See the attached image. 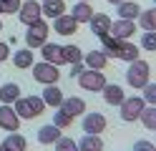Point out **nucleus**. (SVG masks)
I'll return each instance as SVG.
<instances>
[{
    "mask_svg": "<svg viewBox=\"0 0 156 151\" xmlns=\"http://www.w3.org/2000/svg\"><path fill=\"white\" fill-rule=\"evenodd\" d=\"M133 151H156V146L151 144L149 138H139V141L133 144Z\"/></svg>",
    "mask_w": 156,
    "mask_h": 151,
    "instance_id": "f704fd0d",
    "label": "nucleus"
},
{
    "mask_svg": "<svg viewBox=\"0 0 156 151\" xmlns=\"http://www.w3.org/2000/svg\"><path fill=\"white\" fill-rule=\"evenodd\" d=\"M0 30H3V23H0Z\"/></svg>",
    "mask_w": 156,
    "mask_h": 151,
    "instance_id": "a19ab883",
    "label": "nucleus"
},
{
    "mask_svg": "<svg viewBox=\"0 0 156 151\" xmlns=\"http://www.w3.org/2000/svg\"><path fill=\"white\" fill-rule=\"evenodd\" d=\"M139 121L144 124V128L154 131V128H156V106H149V103H146L144 111L139 113Z\"/></svg>",
    "mask_w": 156,
    "mask_h": 151,
    "instance_id": "cd10ccee",
    "label": "nucleus"
},
{
    "mask_svg": "<svg viewBox=\"0 0 156 151\" xmlns=\"http://www.w3.org/2000/svg\"><path fill=\"white\" fill-rule=\"evenodd\" d=\"M10 58V48H8V43H3V40H0V63H3V60H8Z\"/></svg>",
    "mask_w": 156,
    "mask_h": 151,
    "instance_id": "e433bc0d",
    "label": "nucleus"
},
{
    "mask_svg": "<svg viewBox=\"0 0 156 151\" xmlns=\"http://www.w3.org/2000/svg\"><path fill=\"white\" fill-rule=\"evenodd\" d=\"M136 20H139V28H144V30H154V28H156V8L141 10Z\"/></svg>",
    "mask_w": 156,
    "mask_h": 151,
    "instance_id": "bb28decb",
    "label": "nucleus"
},
{
    "mask_svg": "<svg viewBox=\"0 0 156 151\" xmlns=\"http://www.w3.org/2000/svg\"><path fill=\"white\" fill-rule=\"evenodd\" d=\"M106 3H111V5H119V3H121V0H106Z\"/></svg>",
    "mask_w": 156,
    "mask_h": 151,
    "instance_id": "4c0bfd02",
    "label": "nucleus"
},
{
    "mask_svg": "<svg viewBox=\"0 0 156 151\" xmlns=\"http://www.w3.org/2000/svg\"><path fill=\"white\" fill-rule=\"evenodd\" d=\"M139 13H141V8H139V3H133V0H121V3L116 5V15L123 18V20H136Z\"/></svg>",
    "mask_w": 156,
    "mask_h": 151,
    "instance_id": "6ab92c4d",
    "label": "nucleus"
},
{
    "mask_svg": "<svg viewBox=\"0 0 156 151\" xmlns=\"http://www.w3.org/2000/svg\"><path fill=\"white\" fill-rule=\"evenodd\" d=\"M101 93H103V101H106L108 106H121V101L126 98L123 86H119V83H106V86L101 88Z\"/></svg>",
    "mask_w": 156,
    "mask_h": 151,
    "instance_id": "ddd939ff",
    "label": "nucleus"
},
{
    "mask_svg": "<svg viewBox=\"0 0 156 151\" xmlns=\"http://www.w3.org/2000/svg\"><path fill=\"white\" fill-rule=\"evenodd\" d=\"M78 60H83V50L78 45H63V63H78Z\"/></svg>",
    "mask_w": 156,
    "mask_h": 151,
    "instance_id": "c85d7f7f",
    "label": "nucleus"
},
{
    "mask_svg": "<svg viewBox=\"0 0 156 151\" xmlns=\"http://www.w3.org/2000/svg\"><path fill=\"white\" fill-rule=\"evenodd\" d=\"M81 3H88V0H81Z\"/></svg>",
    "mask_w": 156,
    "mask_h": 151,
    "instance_id": "ea45409f",
    "label": "nucleus"
},
{
    "mask_svg": "<svg viewBox=\"0 0 156 151\" xmlns=\"http://www.w3.org/2000/svg\"><path fill=\"white\" fill-rule=\"evenodd\" d=\"M83 68H86V66H83V60H78V63H71V78H76L78 73H83Z\"/></svg>",
    "mask_w": 156,
    "mask_h": 151,
    "instance_id": "c9c22d12",
    "label": "nucleus"
},
{
    "mask_svg": "<svg viewBox=\"0 0 156 151\" xmlns=\"http://www.w3.org/2000/svg\"><path fill=\"white\" fill-rule=\"evenodd\" d=\"M18 18H20L23 25L35 23L38 18H43V13H41V3H38V0H25V3H20V8H18Z\"/></svg>",
    "mask_w": 156,
    "mask_h": 151,
    "instance_id": "0eeeda50",
    "label": "nucleus"
},
{
    "mask_svg": "<svg viewBox=\"0 0 156 151\" xmlns=\"http://www.w3.org/2000/svg\"><path fill=\"white\" fill-rule=\"evenodd\" d=\"M48 33H51V25H48L43 18H38L35 23H30L28 30H25V43L30 45V48H41L45 40H48Z\"/></svg>",
    "mask_w": 156,
    "mask_h": 151,
    "instance_id": "20e7f679",
    "label": "nucleus"
},
{
    "mask_svg": "<svg viewBox=\"0 0 156 151\" xmlns=\"http://www.w3.org/2000/svg\"><path fill=\"white\" fill-rule=\"evenodd\" d=\"M133 33H136V20H123V18H119V20L111 23V28H108V35L119 38V40H129Z\"/></svg>",
    "mask_w": 156,
    "mask_h": 151,
    "instance_id": "1a4fd4ad",
    "label": "nucleus"
},
{
    "mask_svg": "<svg viewBox=\"0 0 156 151\" xmlns=\"http://www.w3.org/2000/svg\"><path fill=\"white\" fill-rule=\"evenodd\" d=\"M0 13H3V5H0Z\"/></svg>",
    "mask_w": 156,
    "mask_h": 151,
    "instance_id": "58836bf2",
    "label": "nucleus"
},
{
    "mask_svg": "<svg viewBox=\"0 0 156 151\" xmlns=\"http://www.w3.org/2000/svg\"><path fill=\"white\" fill-rule=\"evenodd\" d=\"M53 28H55V33H58V35H73L76 30H78V23L73 20V15L63 13V15L53 18Z\"/></svg>",
    "mask_w": 156,
    "mask_h": 151,
    "instance_id": "f8f14e48",
    "label": "nucleus"
},
{
    "mask_svg": "<svg viewBox=\"0 0 156 151\" xmlns=\"http://www.w3.org/2000/svg\"><path fill=\"white\" fill-rule=\"evenodd\" d=\"M149 76H151V63L136 58V60H131L129 70H126V83L133 86V88H144L149 83Z\"/></svg>",
    "mask_w": 156,
    "mask_h": 151,
    "instance_id": "f257e3e1",
    "label": "nucleus"
},
{
    "mask_svg": "<svg viewBox=\"0 0 156 151\" xmlns=\"http://www.w3.org/2000/svg\"><path fill=\"white\" fill-rule=\"evenodd\" d=\"M78 86L83 91H91V93H98V91L108 83L103 76V70H93V68H83V73H78Z\"/></svg>",
    "mask_w": 156,
    "mask_h": 151,
    "instance_id": "7ed1b4c3",
    "label": "nucleus"
},
{
    "mask_svg": "<svg viewBox=\"0 0 156 151\" xmlns=\"http://www.w3.org/2000/svg\"><path fill=\"white\" fill-rule=\"evenodd\" d=\"M58 108H63L71 118H76V116H83L86 113V101L78 98V96H71V98H63V103Z\"/></svg>",
    "mask_w": 156,
    "mask_h": 151,
    "instance_id": "f3484780",
    "label": "nucleus"
},
{
    "mask_svg": "<svg viewBox=\"0 0 156 151\" xmlns=\"http://www.w3.org/2000/svg\"><path fill=\"white\" fill-rule=\"evenodd\" d=\"M139 48H144V50H156V33H154V30H144Z\"/></svg>",
    "mask_w": 156,
    "mask_h": 151,
    "instance_id": "7c9ffc66",
    "label": "nucleus"
},
{
    "mask_svg": "<svg viewBox=\"0 0 156 151\" xmlns=\"http://www.w3.org/2000/svg\"><path fill=\"white\" fill-rule=\"evenodd\" d=\"M71 15H73L76 23H88L91 15H93V5H91V3H81V0H76Z\"/></svg>",
    "mask_w": 156,
    "mask_h": 151,
    "instance_id": "b1692460",
    "label": "nucleus"
},
{
    "mask_svg": "<svg viewBox=\"0 0 156 151\" xmlns=\"http://www.w3.org/2000/svg\"><path fill=\"white\" fill-rule=\"evenodd\" d=\"M141 91H144L141 98L146 101V103H149V106H156V83H151V81H149V83H146Z\"/></svg>",
    "mask_w": 156,
    "mask_h": 151,
    "instance_id": "473e14b6",
    "label": "nucleus"
},
{
    "mask_svg": "<svg viewBox=\"0 0 156 151\" xmlns=\"http://www.w3.org/2000/svg\"><path fill=\"white\" fill-rule=\"evenodd\" d=\"M45 111V103L41 96H20L15 101V113L20 118H35Z\"/></svg>",
    "mask_w": 156,
    "mask_h": 151,
    "instance_id": "f03ea898",
    "label": "nucleus"
},
{
    "mask_svg": "<svg viewBox=\"0 0 156 151\" xmlns=\"http://www.w3.org/2000/svg\"><path fill=\"white\" fill-rule=\"evenodd\" d=\"M33 78L38 81V83L43 86H53L58 83V78H61V70H58V66L53 63H45V60H41V63H33Z\"/></svg>",
    "mask_w": 156,
    "mask_h": 151,
    "instance_id": "39448f33",
    "label": "nucleus"
},
{
    "mask_svg": "<svg viewBox=\"0 0 156 151\" xmlns=\"http://www.w3.org/2000/svg\"><path fill=\"white\" fill-rule=\"evenodd\" d=\"M61 131H63V128H58V126H53V124L41 126V128H38V144H43V146H51V144H55V141L63 136Z\"/></svg>",
    "mask_w": 156,
    "mask_h": 151,
    "instance_id": "a211bd4d",
    "label": "nucleus"
},
{
    "mask_svg": "<svg viewBox=\"0 0 156 151\" xmlns=\"http://www.w3.org/2000/svg\"><path fill=\"white\" fill-rule=\"evenodd\" d=\"M41 98H43L45 106H53V108H58V106L63 103V93H61V88H58L55 83H53V86H45Z\"/></svg>",
    "mask_w": 156,
    "mask_h": 151,
    "instance_id": "393cba45",
    "label": "nucleus"
},
{
    "mask_svg": "<svg viewBox=\"0 0 156 151\" xmlns=\"http://www.w3.org/2000/svg\"><path fill=\"white\" fill-rule=\"evenodd\" d=\"M25 146H28V141L18 131H10V134L0 141V151H25Z\"/></svg>",
    "mask_w": 156,
    "mask_h": 151,
    "instance_id": "dca6fc26",
    "label": "nucleus"
},
{
    "mask_svg": "<svg viewBox=\"0 0 156 151\" xmlns=\"http://www.w3.org/2000/svg\"><path fill=\"white\" fill-rule=\"evenodd\" d=\"M139 53H141V48L133 45V43H129V40H116V45H113V58L126 60V63L136 60V58H139Z\"/></svg>",
    "mask_w": 156,
    "mask_h": 151,
    "instance_id": "6e6552de",
    "label": "nucleus"
},
{
    "mask_svg": "<svg viewBox=\"0 0 156 151\" xmlns=\"http://www.w3.org/2000/svg\"><path fill=\"white\" fill-rule=\"evenodd\" d=\"M146 101L141 96H131V98H123L121 101V118L123 121H139V113L144 111Z\"/></svg>",
    "mask_w": 156,
    "mask_h": 151,
    "instance_id": "423d86ee",
    "label": "nucleus"
},
{
    "mask_svg": "<svg viewBox=\"0 0 156 151\" xmlns=\"http://www.w3.org/2000/svg\"><path fill=\"white\" fill-rule=\"evenodd\" d=\"M41 13H43V18H58V15H63L66 13V3L63 0H43L41 3Z\"/></svg>",
    "mask_w": 156,
    "mask_h": 151,
    "instance_id": "412c9836",
    "label": "nucleus"
},
{
    "mask_svg": "<svg viewBox=\"0 0 156 151\" xmlns=\"http://www.w3.org/2000/svg\"><path fill=\"white\" fill-rule=\"evenodd\" d=\"M33 63L35 60H33V50L30 48H20V50L13 53V66L15 68H30Z\"/></svg>",
    "mask_w": 156,
    "mask_h": 151,
    "instance_id": "a878e982",
    "label": "nucleus"
},
{
    "mask_svg": "<svg viewBox=\"0 0 156 151\" xmlns=\"http://www.w3.org/2000/svg\"><path fill=\"white\" fill-rule=\"evenodd\" d=\"M106 116L103 113H83V131L86 134H103L106 131Z\"/></svg>",
    "mask_w": 156,
    "mask_h": 151,
    "instance_id": "9b49d317",
    "label": "nucleus"
},
{
    "mask_svg": "<svg viewBox=\"0 0 156 151\" xmlns=\"http://www.w3.org/2000/svg\"><path fill=\"white\" fill-rule=\"evenodd\" d=\"M20 98V86L18 83H3L0 86V103H8V106H13L15 101Z\"/></svg>",
    "mask_w": 156,
    "mask_h": 151,
    "instance_id": "5701e85b",
    "label": "nucleus"
},
{
    "mask_svg": "<svg viewBox=\"0 0 156 151\" xmlns=\"http://www.w3.org/2000/svg\"><path fill=\"white\" fill-rule=\"evenodd\" d=\"M55 151H81V149H78V144H76L73 138H66V136H61V138L55 141Z\"/></svg>",
    "mask_w": 156,
    "mask_h": 151,
    "instance_id": "2f4dec72",
    "label": "nucleus"
},
{
    "mask_svg": "<svg viewBox=\"0 0 156 151\" xmlns=\"http://www.w3.org/2000/svg\"><path fill=\"white\" fill-rule=\"evenodd\" d=\"M53 126H58V128H66V126H71L73 124V118L66 113L63 108H55V113H53V121H51Z\"/></svg>",
    "mask_w": 156,
    "mask_h": 151,
    "instance_id": "c756f323",
    "label": "nucleus"
},
{
    "mask_svg": "<svg viewBox=\"0 0 156 151\" xmlns=\"http://www.w3.org/2000/svg\"><path fill=\"white\" fill-rule=\"evenodd\" d=\"M20 3H23V0H0V5H3V13H8V15L18 13V8H20Z\"/></svg>",
    "mask_w": 156,
    "mask_h": 151,
    "instance_id": "72a5a7b5",
    "label": "nucleus"
},
{
    "mask_svg": "<svg viewBox=\"0 0 156 151\" xmlns=\"http://www.w3.org/2000/svg\"><path fill=\"white\" fill-rule=\"evenodd\" d=\"M111 23H113V20H111L108 15H106V13H93V15H91V20H88V25H91V33H93V35H98V38L108 33Z\"/></svg>",
    "mask_w": 156,
    "mask_h": 151,
    "instance_id": "4468645a",
    "label": "nucleus"
},
{
    "mask_svg": "<svg viewBox=\"0 0 156 151\" xmlns=\"http://www.w3.org/2000/svg\"><path fill=\"white\" fill-rule=\"evenodd\" d=\"M43 50V60L45 63H53V66H63V45H55V43H45L41 45Z\"/></svg>",
    "mask_w": 156,
    "mask_h": 151,
    "instance_id": "2eb2a0df",
    "label": "nucleus"
},
{
    "mask_svg": "<svg viewBox=\"0 0 156 151\" xmlns=\"http://www.w3.org/2000/svg\"><path fill=\"white\" fill-rule=\"evenodd\" d=\"M76 144L81 151H103V141H101L98 134H83Z\"/></svg>",
    "mask_w": 156,
    "mask_h": 151,
    "instance_id": "4be33fe9",
    "label": "nucleus"
},
{
    "mask_svg": "<svg viewBox=\"0 0 156 151\" xmlns=\"http://www.w3.org/2000/svg\"><path fill=\"white\" fill-rule=\"evenodd\" d=\"M83 66H88L93 70H103L106 66H108V56H106L103 50H91V53L83 56Z\"/></svg>",
    "mask_w": 156,
    "mask_h": 151,
    "instance_id": "aec40b11",
    "label": "nucleus"
},
{
    "mask_svg": "<svg viewBox=\"0 0 156 151\" xmlns=\"http://www.w3.org/2000/svg\"><path fill=\"white\" fill-rule=\"evenodd\" d=\"M0 128H5L8 134L20 128V116H18V113H15V108H13V106H8V103L0 106Z\"/></svg>",
    "mask_w": 156,
    "mask_h": 151,
    "instance_id": "9d476101",
    "label": "nucleus"
}]
</instances>
